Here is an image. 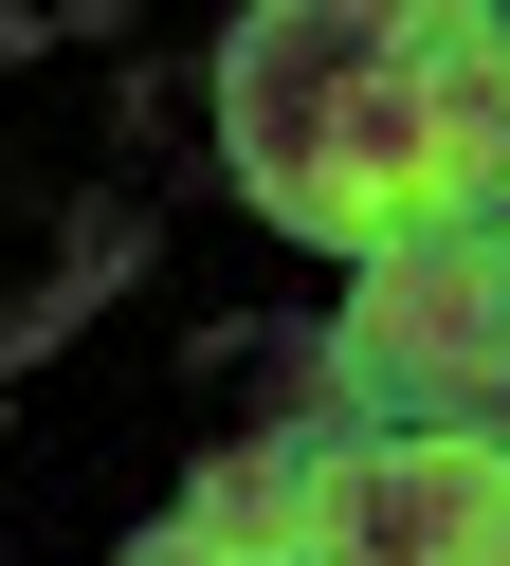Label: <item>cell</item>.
<instances>
[{"label": "cell", "mask_w": 510, "mask_h": 566, "mask_svg": "<svg viewBox=\"0 0 510 566\" xmlns=\"http://www.w3.org/2000/svg\"><path fill=\"white\" fill-rule=\"evenodd\" d=\"M291 566H510V457H474V439H347Z\"/></svg>", "instance_id": "3"}, {"label": "cell", "mask_w": 510, "mask_h": 566, "mask_svg": "<svg viewBox=\"0 0 510 566\" xmlns=\"http://www.w3.org/2000/svg\"><path fill=\"white\" fill-rule=\"evenodd\" d=\"M128 566H274V548H237V530H201V512H164V530H146Z\"/></svg>", "instance_id": "4"}, {"label": "cell", "mask_w": 510, "mask_h": 566, "mask_svg": "<svg viewBox=\"0 0 510 566\" xmlns=\"http://www.w3.org/2000/svg\"><path fill=\"white\" fill-rule=\"evenodd\" d=\"M328 366H347V402L383 420V439H474V457H510V220L347 274Z\"/></svg>", "instance_id": "2"}, {"label": "cell", "mask_w": 510, "mask_h": 566, "mask_svg": "<svg viewBox=\"0 0 510 566\" xmlns=\"http://www.w3.org/2000/svg\"><path fill=\"white\" fill-rule=\"evenodd\" d=\"M219 147L274 238L383 274L510 220V19L492 0H274L219 38Z\"/></svg>", "instance_id": "1"}]
</instances>
